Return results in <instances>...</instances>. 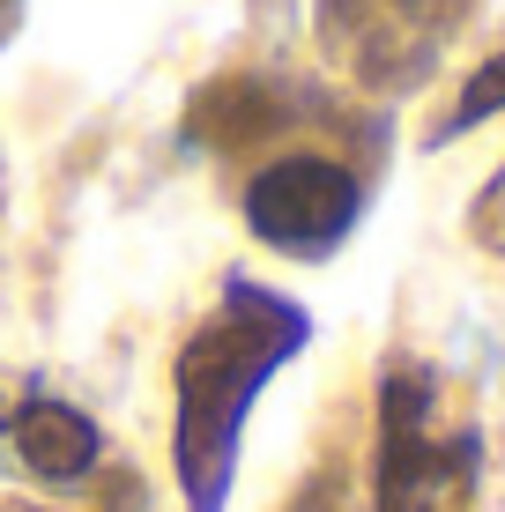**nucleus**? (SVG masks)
Returning <instances> with one entry per match:
<instances>
[{
    "label": "nucleus",
    "instance_id": "1",
    "mask_svg": "<svg viewBox=\"0 0 505 512\" xmlns=\"http://www.w3.org/2000/svg\"><path fill=\"white\" fill-rule=\"evenodd\" d=\"M312 312L298 297L268 290L253 275H223L208 320L186 334L179 364H171V468H179L186 512H223L238 483V446H246V416L260 386L305 357Z\"/></svg>",
    "mask_w": 505,
    "mask_h": 512
},
{
    "label": "nucleus",
    "instance_id": "2",
    "mask_svg": "<svg viewBox=\"0 0 505 512\" xmlns=\"http://www.w3.org/2000/svg\"><path fill=\"white\" fill-rule=\"evenodd\" d=\"M483 438L468 416H446V386L424 357L379 364V453L372 512H476Z\"/></svg>",
    "mask_w": 505,
    "mask_h": 512
},
{
    "label": "nucleus",
    "instance_id": "3",
    "mask_svg": "<svg viewBox=\"0 0 505 512\" xmlns=\"http://www.w3.org/2000/svg\"><path fill=\"white\" fill-rule=\"evenodd\" d=\"M364 216V179L335 156H275L246 179V231L283 260H335Z\"/></svg>",
    "mask_w": 505,
    "mask_h": 512
},
{
    "label": "nucleus",
    "instance_id": "4",
    "mask_svg": "<svg viewBox=\"0 0 505 512\" xmlns=\"http://www.w3.org/2000/svg\"><path fill=\"white\" fill-rule=\"evenodd\" d=\"M461 15L468 0H320V45L372 90H409Z\"/></svg>",
    "mask_w": 505,
    "mask_h": 512
},
{
    "label": "nucleus",
    "instance_id": "5",
    "mask_svg": "<svg viewBox=\"0 0 505 512\" xmlns=\"http://www.w3.org/2000/svg\"><path fill=\"white\" fill-rule=\"evenodd\" d=\"M15 453H23V468L38 475V483H82V475H97L104 461V431H97V416H82L75 401H23L15 409Z\"/></svg>",
    "mask_w": 505,
    "mask_h": 512
},
{
    "label": "nucleus",
    "instance_id": "6",
    "mask_svg": "<svg viewBox=\"0 0 505 512\" xmlns=\"http://www.w3.org/2000/svg\"><path fill=\"white\" fill-rule=\"evenodd\" d=\"M290 119V104L275 82H253V75H223L208 82V90H194V104H186V141L194 149H253V141H268L275 127Z\"/></svg>",
    "mask_w": 505,
    "mask_h": 512
},
{
    "label": "nucleus",
    "instance_id": "7",
    "mask_svg": "<svg viewBox=\"0 0 505 512\" xmlns=\"http://www.w3.org/2000/svg\"><path fill=\"white\" fill-rule=\"evenodd\" d=\"M498 112H505V52H491V60L461 82L454 112L431 127V141H454V134H468V127H483V119H498Z\"/></svg>",
    "mask_w": 505,
    "mask_h": 512
},
{
    "label": "nucleus",
    "instance_id": "8",
    "mask_svg": "<svg viewBox=\"0 0 505 512\" xmlns=\"http://www.w3.org/2000/svg\"><path fill=\"white\" fill-rule=\"evenodd\" d=\"M468 238H476L491 260H505V164L483 179L476 201H468Z\"/></svg>",
    "mask_w": 505,
    "mask_h": 512
},
{
    "label": "nucleus",
    "instance_id": "9",
    "mask_svg": "<svg viewBox=\"0 0 505 512\" xmlns=\"http://www.w3.org/2000/svg\"><path fill=\"white\" fill-rule=\"evenodd\" d=\"M290 512H342V468H320L298 490V505H290Z\"/></svg>",
    "mask_w": 505,
    "mask_h": 512
},
{
    "label": "nucleus",
    "instance_id": "10",
    "mask_svg": "<svg viewBox=\"0 0 505 512\" xmlns=\"http://www.w3.org/2000/svg\"><path fill=\"white\" fill-rule=\"evenodd\" d=\"M112 512H142V483L134 475H112Z\"/></svg>",
    "mask_w": 505,
    "mask_h": 512
},
{
    "label": "nucleus",
    "instance_id": "11",
    "mask_svg": "<svg viewBox=\"0 0 505 512\" xmlns=\"http://www.w3.org/2000/svg\"><path fill=\"white\" fill-rule=\"evenodd\" d=\"M15 23H23V0H0V45L15 38Z\"/></svg>",
    "mask_w": 505,
    "mask_h": 512
},
{
    "label": "nucleus",
    "instance_id": "12",
    "mask_svg": "<svg viewBox=\"0 0 505 512\" xmlns=\"http://www.w3.org/2000/svg\"><path fill=\"white\" fill-rule=\"evenodd\" d=\"M0 186H8V179H0Z\"/></svg>",
    "mask_w": 505,
    "mask_h": 512
}]
</instances>
